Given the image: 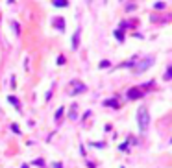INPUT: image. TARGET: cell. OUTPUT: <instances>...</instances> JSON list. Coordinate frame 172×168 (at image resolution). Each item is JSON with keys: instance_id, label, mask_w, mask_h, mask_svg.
<instances>
[{"instance_id": "5bb4252c", "label": "cell", "mask_w": 172, "mask_h": 168, "mask_svg": "<svg viewBox=\"0 0 172 168\" xmlns=\"http://www.w3.org/2000/svg\"><path fill=\"white\" fill-rule=\"evenodd\" d=\"M63 63H65V57L59 56V57H58V65H63Z\"/></svg>"}, {"instance_id": "7c38bea8", "label": "cell", "mask_w": 172, "mask_h": 168, "mask_svg": "<svg viewBox=\"0 0 172 168\" xmlns=\"http://www.w3.org/2000/svg\"><path fill=\"white\" fill-rule=\"evenodd\" d=\"M154 7H156V9H163V7H165V2H156Z\"/></svg>"}, {"instance_id": "6da1fadb", "label": "cell", "mask_w": 172, "mask_h": 168, "mask_svg": "<svg viewBox=\"0 0 172 168\" xmlns=\"http://www.w3.org/2000/svg\"><path fill=\"white\" fill-rule=\"evenodd\" d=\"M137 126H139V131H146L148 126H150V113L146 107H139L137 109Z\"/></svg>"}, {"instance_id": "5b68a950", "label": "cell", "mask_w": 172, "mask_h": 168, "mask_svg": "<svg viewBox=\"0 0 172 168\" xmlns=\"http://www.w3.org/2000/svg\"><path fill=\"white\" fill-rule=\"evenodd\" d=\"M104 106H109V107H113V109H119V102H117L115 98H113V100H105Z\"/></svg>"}, {"instance_id": "3957f363", "label": "cell", "mask_w": 172, "mask_h": 168, "mask_svg": "<svg viewBox=\"0 0 172 168\" xmlns=\"http://www.w3.org/2000/svg\"><path fill=\"white\" fill-rule=\"evenodd\" d=\"M143 94H144V89L143 87H133V89L128 91L126 96H128V100H137V98H141Z\"/></svg>"}, {"instance_id": "9a60e30c", "label": "cell", "mask_w": 172, "mask_h": 168, "mask_svg": "<svg viewBox=\"0 0 172 168\" xmlns=\"http://www.w3.org/2000/svg\"><path fill=\"white\" fill-rule=\"evenodd\" d=\"M11 129H13V131H17V133H20V129H19V126H15V124L11 126Z\"/></svg>"}, {"instance_id": "30bf717a", "label": "cell", "mask_w": 172, "mask_h": 168, "mask_svg": "<svg viewBox=\"0 0 172 168\" xmlns=\"http://www.w3.org/2000/svg\"><path fill=\"white\" fill-rule=\"evenodd\" d=\"M63 113H65V109H63V107H59V109L56 111V120H59V118L63 117Z\"/></svg>"}, {"instance_id": "7a4b0ae2", "label": "cell", "mask_w": 172, "mask_h": 168, "mask_svg": "<svg viewBox=\"0 0 172 168\" xmlns=\"http://www.w3.org/2000/svg\"><path fill=\"white\" fill-rule=\"evenodd\" d=\"M152 61H154V57L152 56H148L146 59H143L139 65H133V68H135V72H143V70H146L148 67H152Z\"/></svg>"}, {"instance_id": "52a82bcc", "label": "cell", "mask_w": 172, "mask_h": 168, "mask_svg": "<svg viewBox=\"0 0 172 168\" xmlns=\"http://www.w3.org/2000/svg\"><path fill=\"white\" fill-rule=\"evenodd\" d=\"M52 4L56 6V7H67V6H69L67 0H56V2H52Z\"/></svg>"}, {"instance_id": "4fadbf2b", "label": "cell", "mask_w": 172, "mask_h": 168, "mask_svg": "<svg viewBox=\"0 0 172 168\" xmlns=\"http://www.w3.org/2000/svg\"><path fill=\"white\" fill-rule=\"evenodd\" d=\"M105 67H109V61H102L100 63V68H105Z\"/></svg>"}, {"instance_id": "ba28073f", "label": "cell", "mask_w": 172, "mask_h": 168, "mask_svg": "<svg viewBox=\"0 0 172 168\" xmlns=\"http://www.w3.org/2000/svg\"><path fill=\"white\" fill-rule=\"evenodd\" d=\"M7 100H9V103H13V106H15V107H17V109H19V107H20V103H19V100H17V98H15V96H9V98H7Z\"/></svg>"}, {"instance_id": "8992f818", "label": "cell", "mask_w": 172, "mask_h": 168, "mask_svg": "<svg viewBox=\"0 0 172 168\" xmlns=\"http://www.w3.org/2000/svg\"><path fill=\"white\" fill-rule=\"evenodd\" d=\"M78 43H80V31H76L74 37H72V48H74V50L78 48Z\"/></svg>"}, {"instance_id": "8fae6325", "label": "cell", "mask_w": 172, "mask_h": 168, "mask_svg": "<svg viewBox=\"0 0 172 168\" xmlns=\"http://www.w3.org/2000/svg\"><path fill=\"white\" fill-rule=\"evenodd\" d=\"M115 37L119 39V41H124V35H122V31H120V30H117V31H115Z\"/></svg>"}, {"instance_id": "9c48e42d", "label": "cell", "mask_w": 172, "mask_h": 168, "mask_svg": "<svg viewBox=\"0 0 172 168\" xmlns=\"http://www.w3.org/2000/svg\"><path fill=\"white\" fill-rule=\"evenodd\" d=\"M165 80L168 81V80H172V67H168L167 68V72H165Z\"/></svg>"}, {"instance_id": "277c9868", "label": "cell", "mask_w": 172, "mask_h": 168, "mask_svg": "<svg viewBox=\"0 0 172 168\" xmlns=\"http://www.w3.org/2000/svg\"><path fill=\"white\" fill-rule=\"evenodd\" d=\"M72 85H74V91H72L70 94H80V92H85V91H87V87H85L83 83H80V81H72Z\"/></svg>"}]
</instances>
